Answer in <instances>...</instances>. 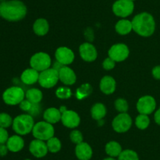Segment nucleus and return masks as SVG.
I'll list each match as a JSON object with an SVG mask.
<instances>
[{
    "mask_svg": "<svg viewBox=\"0 0 160 160\" xmlns=\"http://www.w3.org/2000/svg\"><path fill=\"white\" fill-rule=\"evenodd\" d=\"M27 12V6L20 0H9L0 3V17L8 21L23 20Z\"/></svg>",
    "mask_w": 160,
    "mask_h": 160,
    "instance_id": "obj_1",
    "label": "nucleus"
},
{
    "mask_svg": "<svg viewBox=\"0 0 160 160\" xmlns=\"http://www.w3.org/2000/svg\"><path fill=\"white\" fill-rule=\"evenodd\" d=\"M133 31L142 37H149L156 30V21L152 14L143 12L137 14L131 20Z\"/></svg>",
    "mask_w": 160,
    "mask_h": 160,
    "instance_id": "obj_2",
    "label": "nucleus"
},
{
    "mask_svg": "<svg viewBox=\"0 0 160 160\" xmlns=\"http://www.w3.org/2000/svg\"><path fill=\"white\" fill-rule=\"evenodd\" d=\"M34 120L32 115L29 114H21L13 119L12 130L17 134L24 136L32 132L34 125Z\"/></svg>",
    "mask_w": 160,
    "mask_h": 160,
    "instance_id": "obj_3",
    "label": "nucleus"
},
{
    "mask_svg": "<svg viewBox=\"0 0 160 160\" xmlns=\"http://www.w3.org/2000/svg\"><path fill=\"white\" fill-rule=\"evenodd\" d=\"M31 133L35 139L47 141L54 136L55 129L52 124L45 120L40 121L34 124Z\"/></svg>",
    "mask_w": 160,
    "mask_h": 160,
    "instance_id": "obj_4",
    "label": "nucleus"
},
{
    "mask_svg": "<svg viewBox=\"0 0 160 160\" xmlns=\"http://www.w3.org/2000/svg\"><path fill=\"white\" fill-rule=\"evenodd\" d=\"M25 93L21 87L11 86L3 92L2 100L5 104L10 106L20 104V102L24 100Z\"/></svg>",
    "mask_w": 160,
    "mask_h": 160,
    "instance_id": "obj_5",
    "label": "nucleus"
},
{
    "mask_svg": "<svg viewBox=\"0 0 160 160\" xmlns=\"http://www.w3.org/2000/svg\"><path fill=\"white\" fill-rule=\"evenodd\" d=\"M59 80V72L53 67H49L39 73L38 83L42 87L45 89L54 87Z\"/></svg>",
    "mask_w": 160,
    "mask_h": 160,
    "instance_id": "obj_6",
    "label": "nucleus"
},
{
    "mask_svg": "<svg viewBox=\"0 0 160 160\" xmlns=\"http://www.w3.org/2000/svg\"><path fill=\"white\" fill-rule=\"evenodd\" d=\"M52 64V59L49 55L44 52H38L33 55L30 59L31 67L38 72H43L49 68Z\"/></svg>",
    "mask_w": 160,
    "mask_h": 160,
    "instance_id": "obj_7",
    "label": "nucleus"
},
{
    "mask_svg": "<svg viewBox=\"0 0 160 160\" xmlns=\"http://www.w3.org/2000/svg\"><path fill=\"white\" fill-rule=\"evenodd\" d=\"M112 126L117 133H126L132 126V119L127 112L120 113L112 120Z\"/></svg>",
    "mask_w": 160,
    "mask_h": 160,
    "instance_id": "obj_8",
    "label": "nucleus"
},
{
    "mask_svg": "<svg viewBox=\"0 0 160 160\" xmlns=\"http://www.w3.org/2000/svg\"><path fill=\"white\" fill-rule=\"evenodd\" d=\"M112 9L116 16L125 18L129 17L134 12V2L131 0H117L112 5Z\"/></svg>",
    "mask_w": 160,
    "mask_h": 160,
    "instance_id": "obj_9",
    "label": "nucleus"
},
{
    "mask_svg": "<svg viewBox=\"0 0 160 160\" xmlns=\"http://www.w3.org/2000/svg\"><path fill=\"white\" fill-rule=\"evenodd\" d=\"M130 50L124 43H117L112 45L108 51V55L116 62L124 61L129 56Z\"/></svg>",
    "mask_w": 160,
    "mask_h": 160,
    "instance_id": "obj_10",
    "label": "nucleus"
},
{
    "mask_svg": "<svg viewBox=\"0 0 160 160\" xmlns=\"http://www.w3.org/2000/svg\"><path fill=\"white\" fill-rule=\"evenodd\" d=\"M62 112L61 122L64 126L70 129H74L81 123V118L76 111L73 110H67L65 108L59 109Z\"/></svg>",
    "mask_w": 160,
    "mask_h": 160,
    "instance_id": "obj_11",
    "label": "nucleus"
},
{
    "mask_svg": "<svg viewBox=\"0 0 160 160\" xmlns=\"http://www.w3.org/2000/svg\"><path fill=\"white\" fill-rule=\"evenodd\" d=\"M136 107L139 114L148 115L156 110V101L154 97L152 96H143L138 99Z\"/></svg>",
    "mask_w": 160,
    "mask_h": 160,
    "instance_id": "obj_12",
    "label": "nucleus"
},
{
    "mask_svg": "<svg viewBox=\"0 0 160 160\" xmlns=\"http://www.w3.org/2000/svg\"><path fill=\"white\" fill-rule=\"evenodd\" d=\"M55 57L56 61L61 63L62 65L68 66L73 62L75 55L71 49L67 46H60L56 49Z\"/></svg>",
    "mask_w": 160,
    "mask_h": 160,
    "instance_id": "obj_13",
    "label": "nucleus"
},
{
    "mask_svg": "<svg viewBox=\"0 0 160 160\" xmlns=\"http://www.w3.org/2000/svg\"><path fill=\"white\" fill-rule=\"evenodd\" d=\"M29 152L35 158H43L48 152L46 142L38 139L33 140L29 144Z\"/></svg>",
    "mask_w": 160,
    "mask_h": 160,
    "instance_id": "obj_14",
    "label": "nucleus"
},
{
    "mask_svg": "<svg viewBox=\"0 0 160 160\" xmlns=\"http://www.w3.org/2000/svg\"><path fill=\"white\" fill-rule=\"evenodd\" d=\"M79 53L81 57L87 62H93L98 56V52L95 46L89 42H84L80 45Z\"/></svg>",
    "mask_w": 160,
    "mask_h": 160,
    "instance_id": "obj_15",
    "label": "nucleus"
},
{
    "mask_svg": "<svg viewBox=\"0 0 160 160\" xmlns=\"http://www.w3.org/2000/svg\"><path fill=\"white\" fill-rule=\"evenodd\" d=\"M59 81L66 86H71L77 81V75L74 71L68 66H63L59 71Z\"/></svg>",
    "mask_w": 160,
    "mask_h": 160,
    "instance_id": "obj_16",
    "label": "nucleus"
},
{
    "mask_svg": "<svg viewBox=\"0 0 160 160\" xmlns=\"http://www.w3.org/2000/svg\"><path fill=\"white\" fill-rule=\"evenodd\" d=\"M75 155L79 160H90L93 155V150L87 142H81L75 147Z\"/></svg>",
    "mask_w": 160,
    "mask_h": 160,
    "instance_id": "obj_17",
    "label": "nucleus"
},
{
    "mask_svg": "<svg viewBox=\"0 0 160 160\" xmlns=\"http://www.w3.org/2000/svg\"><path fill=\"white\" fill-rule=\"evenodd\" d=\"M116 86H117V83L112 76L106 75L100 80V89L106 95H110L113 93L116 90Z\"/></svg>",
    "mask_w": 160,
    "mask_h": 160,
    "instance_id": "obj_18",
    "label": "nucleus"
},
{
    "mask_svg": "<svg viewBox=\"0 0 160 160\" xmlns=\"http://www.w3.org/2000/svg\"><path fill=\"white\" fill-rule=\"evenodd\" d=\"M6 144L9 152L16 153V152H20L23 148L24 140L20 135H12L9 136Z\"/></svg>",
    "mask_w": 160,
    "mask_h": 160,
    "instance_id": "obj_19",
    "label": "nucleus"
},
{
    "mask_svg": "<svg viewBox=\"0 0 160 160\" xmlns=\"http://www.w3.org/2000/svg\"><path fill=\"white\" fill-rule=\"evenodd\" d=\"M38 78L39 72L32 67L25 69L20 75V79H21L22 83L26 85L34 84L38 82Z\"/></svg>",
    "mask_w": 160,
    "mask_h": 160,
    "instance_id": "obj_20",
    "label": "nucleus"
},
{
    "mask_svg": "<svg viewBox=\"0 0 160 160\" xmlns=\"http://www.w3.org/2000/svg\"><path fill=\"white\" fill-rule=\"evenodd\" d=\"M62 112L59 109L56 108H47L43 113L44 120L51 124H56L61 121Z\"/></svg>",
    "mask_w": 160,
    "mask_h": 160,
    "instance_id": "obj_21",
    "label": "nucleus"
},
{
    "mask_svg": "<svg viewBox=\"0 0 160 160\" xmlns=\"http://www.w3.org/2000/svg\"><path fill=\"white\" fill-rule=\"evenodd\" d=\"M33 31L38 36H44L49 31V24L46 19L38 18L33 24Z\"/></svg>",
    "mask_w": 160,
    "mask_h": 160,
    "instance_id": "obj_22",
    "label": "nucleus"
},
{
    "mask_svg": "<svg viewBox=\"0 0 160 160\" xmlns=\"http://www.w3.org/2000/svg\"><path fill=\"white\" fill-rule=\"evenodd\" d=\"M115 30L118 34L121 35H126L133 31L132 22L127 19H121L117 22L115 25Z\"/></svg>",
    "mask_w": 160,
    "mask_h": 160,
    "instance_id": "obj_23",
    "label": "nucleus"
},
{
    "mask_svg": "<svg viewBox=\"0 0 160 160\" xmlns=\"http://www.w3.org/2000/svg\"><path fill=\"white\" fill-rule=\"evenodd\" d=\"M105 151H106V153L109 157L118 158L120 153L123 152V149H122V147L120 144V143L115 141H111L106 144Z\"/></svg>",
    "mask_w": 160,
    "mask_h": 160,
    "instance_id": "obj_24",
    "label": "nucleus"
},
{
    "mask_svg": "<svg viewBox=\"0 0 160 160\" xmlns=\"http://www.w3.org/2000/svg\"><path fill=\"white\" fill-rule=\"evenodd\" d=\"M107 113L106 106L102 103H96L91 108V115L95 120L100 121L106 116Z\"/></svg>",
    "mask_w": 160,
    "mask_h": 160,
    "instance_id": "obj_25",
    "label": "nucleus"
},
{
    "mask_svg": "<svg viewBox=\"0 0 160 160\" xmlns=\"http://www.w3.org/2000/svg\"><path fill=\"white\" fill-rule=\"evenodd\" d=\"M25 97L31 103L38 104L42 101V98H43V93L39 89L31 88V89H29L25 93Z\"/></svg>",
    "mask_w": 160,
    "mask_h": 160,
    "instance_id": "obj_26",
    "label": "nucleus"
},
{
    "mask_svg": "<svg viewBox=\"0 0 160 160\" xmlns=\"http://www.w3.org/2000/svg\"><path fill=\"white\" fill-rule=\"evenodd\" d=\"M46 144L48 152L51 153H57L62 148V143L60 140L56 136H52L49 140H48L46 141Z\"/></svg>",
    "mask_w": 160,
    "mask_h": 160,
    "instance_id": "obj_27",
    "label": "nucleus"
},
{
    "mask_svg": "<svg viewBox=\"0 0 160 160\" xmlns=\"http://www.w3.org/2000/svg\"><path fill=\"white\" fill-rule=\"evenodd\" d=\"M150 124V119L147 115L139 114L135 119V125L139 130H145Z\"/></svg>",
    "mask_w": 160,
    "mask_h": 160,
    "instance_id": "obj_28",
    "label": "nucleus"
},
{
    "mask_svg": "<svg viewBox=\"0 0 160 160\" xmlns=\"http://www.w3.org/2000/svg\"><path fill=\"white\" fill-rule=\"evenodd\" d=\"M117 160H139L137 152L131 149H125L120 153Z\"/></svg>",
    "mask_w": 160,
    "mask_h": 160,
    "instance_id": "obj_29",
    "label": "nucleus"
},
{
    "mask_svg": "<svg viewBox=\"0 0 160 160\" xmlns=\"http://www.w3.org/2000/svg\"><path fill=\"white\" fill-rule=\"evenodd\" d=\"M116 110L120 113H126L128 112L129 109V105L128 101L124 98H118L115 100L114 103Z\"/></svg>",
    "mask_w": 160,
    "mask_h": 160,
    "instance_id": "obj_30",
    "label": "nucleus"
},
{
    "mask_svg": "<svg viewBox=\"0 0 160 160\" xmlns=\"http://www.w3.org/2000/svg\"><path fill=\"white\" fill-rule=\"evenodd\" d=\"M13 119L7 113L2 112L0 113V127L2 128H8L12 125Z\"/></svg>",
    "mask_w": 160,
    "mask_h": 160,
    "instance_id": "obj_31",
    "label": "nucleus"
},
{
    "mask_svg": "<svg viewBox=\"0 0 160 160\" xmlns=\"http://www.w3.org/2000/svg\"><path fill=\"white\" fill-rule=\"evenodd\" d=\"M71 90L70 88L65 87V86L59 87L56 91V97L59 99H62V100L69 99L71 97Z\"/></svg>",
    "mask_w": 160,
    "mask_h": 160,
    "instance_id": "obj_32",
    "label": "nucleus"
},
{
    "mask_svg": "<svg viewBox=\"0 0 160 160\" xmlns=\"http://www.w3.org/2000/svg\"><path fill=\"white\" fill-rule=\"evenodd\" d=\"M70 139L72 141V143L77 144H80V143L83 142V134L80 130H73L70 132Z\"/></svg>",
    "mask_w": 160,
    "mask_h": 160,
    "instance_id": "obj_33",
    "label": "nucleus"
},
{
    "mask_svg": "<svg viewBox=\"0 0 160 160\" xmlns=\"http://www.w3.org/2000/svg\"><path fill=\"white\" fill-rule=\"evenodd\" d=\"M34 104L31 103L28 100L24 99V100H23L21 102H20L19 106H20V108L22 110V111H26V112H28V114H29V113L31 112V110H32Z\"/></svg>",
    "mask_w": 160,
    "mask_h": 160,
    "instance_id": "obj_34",
    "label": "nucleus"
},
{
    "mask_svg": "<svg viewBox=\"0 0 160 160\" xmlns=\"http://www.w3.org/2000/svg\"><path fill=\"white\" fill-rule=\"evenodd\" d=\"M116 66V61H114L112 58L108 56L107 58L103 61L102 62V67L106 71H110L113 69Z\"/></svg>",
    "mask_w": 160,
    "mask_h": 160,
    "instance_id": "obj_35",
    "label": "nucleus"
},
{
    "mask_svg": "<svg viewBox=\"0 0 160 160\" xmlns=\"http://www.w3.org/2000/svg\"><path fill=\"white\" fill-rule=\"evenodd\" d=\"M9 133L5 128L0 127V144H6L9 139Z\"/></svg>",
    "mask_w": 160,
    "mask_h": 160,
    "instance_id": "obj_36",
    "label": "nucleus"
},
{
    "mask_svg": "<svg viewBox=\"0 0 160 160\" xmlns=\"http://www.w3.org/2000/svg\"><path fill=\"white\" fill-rule=\"evenodd\" d=\"M152 73L153 77L156 79L160 80V65L156 66V67H153L152 71Z\"/></svg>",
    "mask_w": 160,
    "mask_h": 160,
    "instance_id": "obj_37",
    "label": "nucleus"
},
{
    "mask_svg": "<svg viewBox=\"0 0 160 160\" xmlns=\"http://www.w3.org/2000/svg\"><path fill=\"white\" fill-rule=\"evenodd\" d=\"M8 152H9L8 149L6 144H0V157H4L7 155Z\"/></svg>",
    "mask_w": 160,
    "mask_h": 160,
    "instance_id": "obj_38",
    "label": "nucleus"
},
{
    "mask_svg": "<svg viewBox=\"0 0 160 160\" xmlns=\"http://www.w3.org/2000/svg\"><path fill=\"white\" fill-rule=\"evenodd\" d=\"M154 120L158 125H160V108H159V109H158L157 111H156V112H155Z\"/></svg>",
    "mask_w": 160,
    "mask_h": 160,
    "instance_id": "obj_39",
    "label": "nucleus"
},
{
    "mask_svg": "<svg viewBox=\"0 0 160 160\" xmlns=\"http://www.w3.org/2000/svg\"><path fill=\"white\" fill-rule=\"evenodd\" d=\"M64 65H62V64H61V63H59V62H58L57 61H56V62L54 63V64H53V66H52V67L54 69H56V71H58V72H59V70H60L61 68H62V67H63Z\"/></svg>",
    "mask_w": 160,
    "mask_h": 160,
    "instance_id": "obj_40",
    "label": "nucleus"
},
{
    "mask_svg": "<svg viewBox=\"0 0 160 160\" xmlns=\"http://www.w3.org/2000/svg\"><path fill=\"white\" fill-rule=\"evenodd\" d=\"M102 160H117V159H116L115 158H112V157L108 156V157H106V158H103Z\"/></svg>",
    "mask_w": 160,
    "mask_h": 160,
    "instance_id": "obj_41",
    "label": "nucleus"
},
{
    "mask_svg": "<svg viewBox=\"0 0 160 160\" xmlns=\"http://www.w3.org/2000/svg\"><path fill=\"white\" fill-rule=\"evenodd\" d=\"M25 160H31V159H30V158H27V159H25Z\"/></svg>",
    "mask_w": 160,
    "mask_h": 160,
    "instance_id": "obj_42",
    "label": "nucleus"
},
{
    "mask_svg": "<svg viewBox=\"0 0 160 160\" xmlns=\"http://www.w3.org/2000/svg\"><path fill=\"white\" fill-rule=\"evenodd\" d=\"M131 1H132V2H134V1H135V0H131Z\"/></svg>",
    "mask_w": 160,
    "mask_h": 160,
    "instance_id": "obj_43",
    "label": "nucleus"
}]
</instances>
